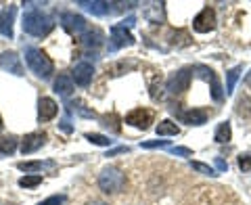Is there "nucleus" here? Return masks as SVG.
Listing matches in <instances>:
<instances>
[{"label": "nucleus", "mask_w": 251, "mask_h": 205, "mask_svg": "<svg viewBox=\"0 0 251 205\" xmlns=\"http://www.w3.org/2000/svg\"><path fill=\"white\" fill-rule=\"evenodd\" d=\"M52 27H54L52 17L42 11H27L23 15V31L29 36H36V38L49 36Z\"/></svg>", "instance_id": "f257e3e1"}, {"label": "nucleus", "mask_w": 251, "mask_h": 205, "mask_svg": "<svg viewBox=\"0 0 251 205\" xmlns=\"http://www.w3.org/2000/svg\"><path fill=\"white\" fill-rule=\"evenodd\" d=\"M25 63H27V67L31 69V72H34L38 77H42V80H49V77L52 76V72H54V65H52L50 57L42 49H34V46L25 49Z\"/></svg>", "instance_id": "f03ea898"}, {"label": "nucleus", "mask_w": 251, "mask_h": 205, "mask_svg": "<svg viewBox=\"0 0 251 205\" xmlns=\"http://www.w3.org/2000/svg\"><path fill=\"white\" fill-rule=\"evenodd\" d=\"M99 186H100V191L107 193V195L120 193L126 186V174L120 168H115V165H109V168H105L103 172H100Z\"/></svg>", "instance_id": "7ed1b4c3"}, {"label": "nucleus", "mask_w": 251, "mask_h": 205, "mask_svg": "<svg viewBox=\"0 0 251 205\" xmlns=\"http://www.w3.org/2000/svg\"><path fill=\"white\" fill-rule=\"evenodd\" d=\"M191 77H193V67H182L178 69V72L170 77L166 82V90L170 94H180L188 88V84H191Z\"/></svg>", "instance_id": "20e7f679"}, {"label": "nucleus", "mask_w": 251, "mask_h": 205, "mask_svg": "<svg viewBox=\"0 0 251 205\" xmlns=\"http://www.w3.org/2000/svg\"><path fill=\"white\" fill-rule=\"evenodd\" d=\"M61 27L67 31V34L72 36H82L86 34V19L82 17V15L77 13H63L61 15Z\"/></svg>", "instance_id": "39448f33"}, {"label": "nucleus", "mask_w": 251, "mask_h": 205, "mask_svg": "<svg viewBox=\"0 0 251 205\" xmlns=\"http://www.w3.org/2000/svg\"><path fill=\"white\" fill-rule=\"evenodd\" d=\"M216 11L209 9V6H205L197 17L193 19V29L199 31V34H209V31L216 29Z\"/></svg>", "instance_id": "423d86ee"}, {"label": "nucleus", "mask_w": 251, "mask_h": 205, "mask_svg": "<svg viewBox=\"0 0 251 205\" xmlns=\"http://www.w3.org/2000/svg\"><path fill=\"white\" fill-rule=\"evenodd\" d=\"M193 72H197L199 77H203L205 82L211 84V97H214L216 102H220L224 99V92H222V86H220V80H218V76L214 69H209L205 65H197V67H193Z\"/></svg>", "instance_id": "0eeeda50"}, {"label": "nucleus", "mask_w": 251, "mask_h": 205, "mask_svg": "<svg viewBox=\"0 0 251 205\" xmlns=\"http://www.w3.org/2000/svg\"><path fill=\"white\" fill-rule=\"evenodd\" d=\"M134 42H136L134 36H132L122 23H117V26L111 27V46H109L111 51H120L124 46H132Z\"/></svg>", "instance_id": "6e6552de"}, {"label": "nucleus", "mask_w": 251, "mask_h": 205, "mask_svg": "<svg viewBox=\"0 0 251 205\" xmlns=\"http://www.w3.org/2000/svg\"><path fill=\"white\" fill-rule=\"evenodd\" d=\"M92 76H94V67H92V63H88V61H80V63H75V65H74L72 80H74L77 86H82V88H86V86H90Z\"/></svg>", "instance_id": "1a4fd4ad"}, {"label": "nucleus", "mask_w": 251, "mask_h": 205, "mask_svg": "<svg viewBox=\"0 0 251 205\" xmlns=\"http://www.w3.org/2000/svg\"><path fill=\"white\" fill-rule=\"evenodd\" d=\"M126 124L140 128V130H147L153 124V111H149V109H134V111H130L126 115Z\"/></svg>", "instance_id": "9d476101"}, {"label": "nucleus", "mask_w": 251, "mask_h": 205, "mask_svg": "<svg viewBox=\"0 0 251 205\" xmlns=\"http://www.w3.org/2000/svg\"><path fill=\"white\" fill-rule=\"evenodd\" d=\"M46 143V134L44 132H31V134H25L21 140V153L23 155H29V153H36L38 149H42Z\"/></svg>", "instance_id": "9b49d317"}, {"label": "nucleus", "mask_w": 251, "mask_h": 205, "mask_svg": "<svg viewBox=\"0 0 251 205\" xmlns=\"http://www.w3.org/2000/svg\"><path fill=\"white\" fill-rule=\"evenodd\" d=\"M0 67L9 74H15V76H23V65H21V57L17 52L13 51H6L2 57H0Z\"/></svg>", "instance_id": "f8f14e48"}, {"label": "nucleus", "mask_w": 251, "mask_h": 205, "mask_svg": "<svg viewBox=\"0 0 251 205\" xmlns=\"http://www.w3.org/2000/svg\"><path fill=\"white\" fill-rule=\"evenodd\" d=\"M174 113L180 122L188 126H203L207 122V111H203V109H188V111H176L174 109Z\"/></svg>", "instance_id": "ddd939ff"}, {"label": "nucleus", "mask_w": 251, "mask_h": 205, "mask_svg": "<svg viewBox=\"0 0 251 205\" xmlns=\"http://www.w3.org/2000/svg\"><path fill=\"white\" fill-rule=\"evenodd\" d=\"M15 15H17V6H15V4H9L2 13H0V34L6 36V38H13Z\"/></svg>", "instance_id": "4468645a"}, {"label": "nucleus", "mask_w": 251, "mask_h": 205, "mask_svg": "<svg viewBox=\"0 0 251 205\" xmlns=\"http://www.w3.org/2000/svg\"><path fill=\"white\" fill-rule=\"evenodd\" d=\"M57 113H59V105L52 99H49V97L40 99V102H38V120L40 122H50Z\"/></svg>", "instance_id": "2eb2a0df"}, {"label": "nucleus", "mask_w": 251, "mask_h": 205, "mask_svg": "<svg viewBox=\"0 0 251 205\" xmlns=\"http://www.w3.org/2000/svg\"><path fill=\"white\" fill-rule=\"evenodd\" d=\"M77 4L84 6L88 13L92 15H99V17H103V15L111 13V9H109V2H105V0H77Z\"/></svg>", "instance_id": "dca6fc26"}, {"label": "nucleus", "mask_w": 251, "mask_h": 205, "mask_svg": "<svg viewBox=\"0 0 251 205\" xmlns=\"http://www.w3.org/2000/svg\"><path fill=\"white\" fill-rule=\"evenodd\" d=\"M54 92L67 99L69 94L74 92V80L69 76H59L57 80H54Z\"/></svg>", "instance_id": "f3484780"}, {"label": "nucleus", "mask_w": 251, "mask_h": 205, "mask_svg": "<svg viewBox=\"0 0 251 205\" xmlns=\"http://www.w3.org/2000/svg\"><path fill=\"white\" fill-rule=\"evenodd\" d=\"M100 42H103V34H100L99 29L86 31V34L82 36V40H80V44L84 46V49H99Z\"/></svg>", "instance_id": "a211bd4d"}, {"label": "nucleus", "mask_w": 251, "mask_h": 205, "mask_svg": "<svg viewBox=\"0 0 251 205\" xmlns=\"http://www.w3.org/2000/svg\"><path fill=\"white\" fill-rule=\"evenodd\" d=\"M230 138H232L230 122H222V124H218L216 134H214V140H216V143H218V145H224V143H228Z\"/></svg>", "instance_id": "6ab92c4d"}, {"label": "nucleus", "mask_w": 251, "mask_h": 205, "mask_svg": "<svg viewBox=\"0 0 251 205\" xmlns=\"http://www.w3.org/2000/svg\"><path fill=\"white\" fill-rule=\"evenodd\" d=\"M17 168L29 174V172H40L44 168H54V161H21L17 163Z\"/></svg>", "instance_id": "aec40b11"}, {"label": "nucleus", "mask_w": 251, "mask_h": 205, "mask_svg": "<svg viewBox=\"0 0 251 205\" xmlns=\"http://www.w3.org/2000/svg\"><path fill=\"white\" fill-rule=\"evenodd\" d=\"M155 132H157V136H176V134L180 132V128L172 120H163V122L157 124Z\"/></svg>", "instance_id": "412c9836"}, {"label": "nucleus", "mask_w": 251, "mask_h": 205, "mask_svg": "<svg viewBox=\"0 0 251 205\" xmlns=\"http://www.w3.org/2000/svg\"><path fill=\"white\" fill-rule=\"evenodd\" d=\"M241 72H243V65H237V67H232L230 72H226V94H232L234 84H237Z\"/></svg>", "instance_id": "4be33fe9"}, {"label": "nucleus", "mask_w": 251, "mask_h": 205, "mask_svg": "<svg viewBox=\"0 0 251 205\" xmlns=\"http://www.w3.org/2000/svg\"><path fill=\"white\" fill-rule=\"evenodd\" d=\"M84 138L86 140H90L92 145H99V147H109L113 143L109 136H103V134H97V132H88V134H84Z\"/></svg>", "instance_id": "5701e85b"}, {"label": "nucleus", "mask_w": 251, "mask_h": 205, "mask_svg": "<svg viewBox=\"0 0 251 205\" xmlns=\"http://www.w3.org/2000/svg\"><path fill=\"white\" fill-rule=\"evenodd\" d=\"M38 184H42L40 174H25L23 178H19V186H23V188H34Z\"/></svg>", "instance_id": "b1692460"}, {"label": "nucleus", "mask_w": 251, "mask_h": 205, "mask_svg": "<svg viewBox=\"0 0 251 205\" xmlns=\"http://www.w3.org/2000/svg\"><path fill=\"white\" fill-rule=\"evenodd\" d=\"M100 124H103L105 128H111L113 132H120V117H117L115 113L103 115V117H100Z\"/></svg>", "instance_id": "393cba45"}, {"label": "nucleus", "mask_w": 251, "mask_h": 205, "mask_svg": "<svg viewBox=\"0 0 251 205\" xmlns=\"http://www.w3.org/2000/svg\"><path fill=\"white\" fill-rule=\"evenodd\" d=\"M191 168H193V170H197V172H201V174H205V176H218V172L211 168V165H207V163L191 161Z\"/></svg>", "instance_id": "a878e982"}, {"label": "nucleus", "mask_w": 251, "mask_h": 205, "mask_svg": "<svg viewBox=\"0 0 251 205\" xmlns=\"http://www.w3.org/2000/svg\"><path fill=\"white\" fill-rule=\"evenodd\" d=\"M15 149H17V140H15L13 136L0 138V153H13Z\"/></svg>", "instance_id": "bb28decb"}, {"label": "nucleus", "mask_w": 251, "mask_h": 205, "mask_svg": "<svg viewBox=\"0 0 251 205\" xmlns=\"http://www.w3.org/2000/svg\"><path fill=\"white\" fill-rule=\"evenodd\" d=\"M239 168H241V172L249 174V172H251V153H247V155H239Z\"/></svg>", "instance_id": "cd10ccee"}, {"label": "nucleus", "mask_w": 251, "mask_h": 205, "mask_svg": "<svg viewBox=\"0 0 251 205\" xmlns=\"http://www.w3.org/2000/svg\"><path fill=\"white\" fill-rule=\"evenodd\" d=\"M63 203H65V195H52V197L44 199L42 203H38V205H63Z\"/></svg>", "instance_id": "c85d7f7f"}, {"label": "nucleus", "mask_w": 251, "mask_h": 205, "mask_svg": "<svg viewBox=\"0 0 251 205\" xmlns=\"http://www.w3.org/2000/svg\"><path fill=\"white\" fill-rule=\"evenodd\" d=\"M170 149V153H174V155H182V157H191L193 151L188 147H168Z\"/></svg>", "instance_id": "c756f323"}, {"label": "nucleus", "mask_w": 251, "mask_h": 205, "mask_svg": "<svg viewBox=\"0 0 251 205\" xmlns=\"http://www.w3.org/2000/svg\"><path fill=\"white\" fill-rule=\"evenodd\" d=\"M145 149H157V147H168V140H145Z\"/></svg>", "instance_id": "7c9ffc66"}, {"label": "nucleus", "mask_w": 251, "mask_h": 205, "mask_svg": "<svg viewBox=\"0 0 251 205\" xmlns=\"http://www.w3.org/2000/svg\"><path fill=\"white\" fill-rule=\"evenodd\" d=\"M216 168H218V172H226L228 165H226V161L222 159V157H216Z\"/></svg>", "instance_id": "2f4dec72"}, {"label": "nucleus", "mask_w": 251, "mask_h": 205, "mask_svg": "<svg viewBox=\"0 0 251 205\" xmlns=\"http://www.w3.org/2000/svg\"><path fill=\"white\" fill-rule=\"evenodd\" d=\"M130 149L128 147H115V149H111V151L107 153V157H113V155H117V153H128Z\"/></svg>", "instance_id": "473e14b6"}, {"label": "nucleus", "mask_w": 251, "mask_h": 205, "mask_svg": "<svg viewBox=\"0 0 251 205\" xmlns=\"http://www.w3.org/2000/svg\"><path fill=\"white\" fill-rule=\"evenodd\" d=\"M61 130H65V132H72V126H69V120H61Z\"/></svg>", "instance_id": "72a5a7b5"}, {"label": "nucleus", "mask_w": 251, "mask_h": 205, "mask_svg": "<svg viewBox=\"0 0 251 205\" xmlns=\"http://www.w3.org/2000/svg\"><path fill=\"white\" fill-rule=\"evenodd\" d=\"M86 205H109V203H105L103 199H92V201H88Z\"/></svg>", "instance_id": "f704fd0d"}, {"label": "nucleus", "mask_w": 251, "mask_h": 205, "mask_svg": "<svg viewBox=\"0 0 251 205\" xmlns=\"http://www.w3.org/2000/svg\"><path fill=\"white\" fill-rule=\"evenodd\" d=\"M245 84H247V86H251V72L245 76Z\"/></svg>", "instance_id": "c9c22d12"}, {"label": "nucleus", "mask_w": 251, "mask_h": 205, "mask_svg": "<svg viewBox=\"0 0 251 205\" xmlns=\"http://www.w3.org/2000/svg\"><path fill=\"white\" fill-rule=\"evenodd\" d=\"M0 130H2V120H0Z\"/></svg>", "instance_id": "e433bc0d"}]
</instances>
